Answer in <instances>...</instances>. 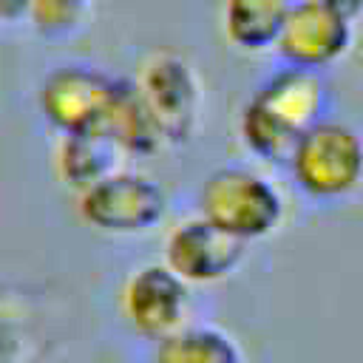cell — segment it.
<instances>
[{
	"instance_id": "cell-9",
	"label": "cell",
	"mask_w": 363,
	"mask_h": 363,
	"mask_svg": "<svg viewBox=\"0 0 363 363\" xmlns=\"http://www.w3.org/2000/svg\"><path fill=\"white\" fill-rule=\"evenodd\" d=\"M190 289L164 261H147L136 267L119 295L122 318L145 340H159L187 323Z\"/></svg>"
},
{
	"instance_id": "cell-13",
	"label": "cell",
	"mask_w": 363,
	"mask_h": 363,
	"mask_svg": "<svg viewBox=\"0 0 363 363\" xmlns=\"http://www.w3.org/2000/svg\"><path fill=\"white\" fill-rule=\"evenodd\" d=\"M150 363H244V349L233 332L187 320L153 343Z\"/></svg>"
},
{
	"instance_id": "cell-6",
	"label": "cell",
	"mask_w": 363,
	"mask_h": 363,
	"mask_svg": "<svg viewBox=\"0 0 363 363\" xmlns=\"http://www.w3.org/2000/svg\"><path fill=\"white\" fill-rule=\"evenodd\" d=\"M352 48L354 17L323 0H295L272 51L281 65L323 77L326 71L337 68Z\"/></svg>"
},
{
	"instance_id": "cell-10",
	"label": "cell",
	"mask_w": 363,
	"mask_h": 363,
	"mask_svg": "<svg viewBox=\"0 0 363 363\" xmlns=\"http://www.w3.org/2000/svg\"><path fill=\"white\" fill-rule=\"evenodd\" d=\"M102 130L111 136V142L119 147L125 159H150L162 147H167L162 128L150 113L136 79H128V77H119L116 82Z\"/></svg>"
},
{
	"instance_id": "cell-12",
	"label": "cell",
	"mask_w": 363,
	"mask_h": 363,
	"mask_svg": "<svg viewBox=\"0 0 363 363\" xmlns=\"http://www.w3.org/2000/svg\"><path fill=\"white\" fill-rule=\"evenodd\" d=\"M122 153L111 142V136L102 128L79 130V133H62L54 153L57 176L65 187L74 193L88 190L116 167H122Z\"/></svg>"
},
{
	"instance_id": "cell-14",
	"label": "cell",
	"mask_w": 363,
	"mask_h": 363,
	"mask_svg": "<svg viewBox=\"0 0 363 363\" xmlns=\"http://www.w3.org/2000/svg\"><path fill=\"white\" fill-rule=\"evenodd\" d=\"M94 0H28V23L45 40L79 34L91 17Z\"/></svg>"
},
{
	"instance_id": "cell-3",
	"label": "cell",
	"mask_w": 363,
	"mask_h": 363,
	"mask_svg": "<svg viewBox=\"0 0 363 363\" xmlns=\"http://www.w3.org/2000/svg\"><path fill=\"white\" fill-rule=\"evenodd\" d=\"M286 173L315 204H337L363 187V133L335 116H320L292 145Z\"/></svg>"
},
{
	"instance_id": "cell-11",
	"label": "cell",
	"mask_w": 363,
	"mask_h": 363,
	"mask_svg": "<svg viewBox=\"0 0 363 363\" xmlns=\"http://www.w3.org/2000/svg\"><path fill=\"white\" fill-rule=\"evenodd\" d=\"M295 0H224L221 37L238 54L258 57L275 48Z\"/></svg>"
},
{
	"instance_id": "cell-2",
	"label": "cell",
	"mask_w": 363,
	"mask_h": 363,
	"mask_svg": "<svg viewBox=\"0 0 363 363\" xmlns=\"http://www.w3.org/2000/svg\"><path fill=\"white\" fill-rule=\"evenodd\" d=\"M196 213L250 247L284 227L286 196L252 164H218L196 187Z\"/></svg>"
},
{
	"instance_id": "cell-5",
	"label": "cell",
	"mask_w": 363,
	"mask_h": 363,
	"mask_svg": "<svg viewBox=\"0 0 363 363\" xmlns=\"http://www.w3.org/2000/svg\"><path fill=\"white\" fill-rule=\"evenodd\" d=\"M136 85L162 128L164 145H190L204 113V82L199 77V68L184 54L162 48L139 65Z\"/></svg>"
},
{
	"instance_id": "cell-8",
	"label": "cell",
	"mask_w": 363,
	"mask_h": 363,
	"mask_svg": "<svg viewBox=\"0 0 363 363\" xmlns=\"http://www.w3.org/2000/svg\"><path fill=\"white\" fill-rule=\"evenodd\" d=\"M247 244L218 230L199 213L176 221L162 241V261L187 286H216L238 272Z\"/></svg>"
},
{
	"instance_id": "cell-17",
	"label": "cell",
	"mask_w": 363,
	"mask_h": 363,
	"mask_svg": "<svg viewBox=\"0 0 363 363\" xmlns=\"http://www.w3.org/2000/svg\"><path fill=\"white\" fill-rule=\"evenodd\" d=\"M0 363H14V349L3 332H0Z\"/></svg>"
},
{
	"instance_id": "cell-4",
	"label": "cell",
	"mask_w": 363,
	"mask_h": 363,
	"mask_svg": "<svg viewBox=\"0 0 363 363\" xmlns=\"http://www.w3.org/2000/svg\"><path fill=\"white\" fill-rule=\"evenodd\" d=\"M167 190L159 179L136 167H116L88 190L77 193L79 218L113 238L153 233L167 216Z\"/></svg>"
},
{
	"instance_id": "cell-16",
	"label": "cell",
	"mask_w": 363,
	"mask_h": 363,
	"mask_svg": "<svg viewBox=\"0 0 363 363\" xmlns=\"http://www.w3.org/2000/svg\"><path fill=\"white\" fill-rule=\"evenodd\" d=\"M323 3L340 9L343 14H349V17H354V20L363 14V0H323Z\"/></svg>"
},
{
	"instance_id": "cell-1",
	"label": "cell",
	"mask_w": 363,
	"mask_h": 363,
	"mask_svg": "<svg viewBox=\"0 0 363 363\" xmlns=\"http://www.w3.org/2000/svg\"><path fill=\"white\" fill-rule=\"evenodd\" d=\"M329 91L320 74L281 65L241 102L235 136L241 150L261 164H284L295 139L326 116Z\"/></svg>"
},
{
	"instance_id": "cell-7",
	"label": "cell",
	"mask_w": 363,
	"mask_h": 363,
	"mask_svg": "<svg viewBox=\"0 0 363 363\" xmlns=\"http://www.w3.org/2000/svg\"><path fill=\"white\" fill-rule=\"evenodd\" d=\"M116 82V74H108L96 65L62 62L51 68L40 82V113L60 136L102 128Z\"/></svg>"
},
{
	"instance_id": "cell-15",
	"label": "cell",
	"mask_w": 363,
	"mask_h": 363,
	"mask_svg": "<svg viewBox=\"0 0 363 363\" xmlns=\"http://www.w3.org/2000/svg\"><path fill=\"white\" fill-rule=\"evenodd\" d=\"M28 23V0H0V26Z\"/></svg>"
}]
</instances>
